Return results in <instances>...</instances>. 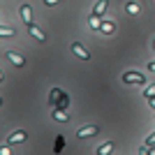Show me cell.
<instances>
[{
  "label": "cell",
  "mask_w": 155,
  "mask_h": 155,
  "mask_svg": "<svg viewBox=\"0 0 155 155\" xmlns=\"http://www.w3.org/2000/svg\"><path fill=\"white\" fill-rule=\"evenodd\" d=\"M0 155H12V148L9 146H0Z\"/></svg>",
  "instance_id": "obj_16"
},
{
  "label": "cell",
  "mask_w": 155,
  "mask_h": 155,
  "mask_svg": "<svg viewBox=\"0 0 155 155\" xmlns=\"http://www.w3.org/2000/svg\"><path fill=\"white\" fill-rule=\"evenodd\" d=\"M123 81L127 86H132V84H143V81H146V77H143V74H139V72H125L123 74Z\"/></svg>",
  "instance_id": "obj_3"
},
{
  "label": "cell",
  "mask_w": 155,
  "mask_h": 155,
  "mask_svg": "<svg viewBox=\"0 0 155 155\" xmlns=\"http://www.w3.org/2000/svg\"><path fill=\"white\" fill-rule=\"evenodd\" d=\"M0 107H2V97H0Z\"/></svg>",
  "instance_id": "obj_24"
},
{
  "label": "cell",
  "mask_w": 155,
  "mask_h": 155,
  "mask_svg": "<svg viewBox=\"0 0 155 155\" xmlns=\"http://www.w3.org/2000/svg\"><path fill=\"white\" fill-rule=\"evenodd\" d=\"M70 49H72V53H74L77 58H81V60H91V53H88V49H86V46H81L79 42H72Z\"/></svg>",
  "instance_id": "obj_2"
},
{
  "label": "cell",
  "mask_w": 155,
  "mask_h": 155,
  "mask_svg": "<svg viewBox=\"0 0 155 155\" xmlns=\"http://www.w3.org/2000/svg\"><path fill=\"white\" fill-rule=\"evenodd\" d=\"M16 32H14V28H7V26H0V37H14Z\"/></svg>",
  "instance_id": "obj_12"
},
{
  "label": "cell",
  "mask_w": 155,
  "mask_h": 155,
  "mask_svg": "<svg viewBox=\"0 0 155 155\" xmlns=\"http://www.w3.org/2000/svg\"><path fill=\"white\" fill-rule=\"evenodd\" d=\"M88 26H91L93 30H100V28H102V19H100V16H95V14H93V16H91V21H88Z\"/></svg>",
  "instance_id": "obj_11"
},
{
  "label": "cell",
  "mask_w": 155,
  "mask_h": 155,
  "mask_svg": "<svg viewBox=\"0 0 155 155\" xmlns=\"http://www.w3.org/2000/svg\"><path fill=\"white\" fill-rule=\"evenodd\" d=\"M148 104H150V107L155 109V97H150V100H148Z\"/></svg>",
  "instance_id": "obj_21"
},
{
  "label": "cell",
  "mask_w": 155,
  "mask_h": 155,
  "mask_svg": "<svg viewBox=\"0 0 155 155\" xmlns=\"http://www.w3.org/2000/svg\"><path fill=\"white\" fill-rule=\"evenodd\" d=\"M42 2H44V5H49V7H53V5H58L60 0H42Z\"/></svg>",
  "instance_id": "obj_18"
},
{
  "label": "cell",
  "mask_w": 155,
  "mask_h": 155,
  "mask_svg": "<svg viewBox=\"0 0 155 155\" xmlns=\"http://www.w3.org/2000/svg\"><path fill=\"white\" fill-rule=\"evenodd\" d=\"M21 19L26 21V23H30V21H32V9H30V5H21Z\"/></svg>",
  "instance_id": "obj_10"
},
{
  "label": "cell",
  "mask_w": 155,
  "mask_h": 155,
  "mask_svg": "<svg viewBox=\"0 0 155 155\" xmlns=\"http://www.w3.org/2000/svg\"><path fill=\"white\" fill-rule=\"evenodd\" d=\"M100 30H102L104 35H111V32H114V23H111V21H102V28H100Z\"/></svg>",
  "instance_id": "obj_13"
},
{
  "label": "cell",
  "mask_w": 155,
  "mask_h": 155,
  "mask_svg": "<svg viewBox=\"0 0 155 155\" xmlns=\"http://www.w3.org/2000/svg\"><path fill=\"white\" fill-rule=\"evenodd\" d=\"M5 56H7V60H9L14 67H26V58H23L21 53H16V51H7Z\"/></svg>",
  "instance_id": "obj_4"
},
{
  "label": "cell",
  "mask_w": 155,
  "mask_h": 155,
  "mask_svg": "<svg viewBox=\"0 0 155 155\" xmlns=\"http://www.w3.org/2000/svg\"><path fill=\"white\" fill-rule=\"evenodd\" d=\"M107 7H109V0H97L95 7H93V14H95V16H102V14L107 12Z\"/></svg>",
  "instance_id": "obj_7"
},
{
  "label": "cell",
  "mask_w": 155,
  "mask_h": 155,
  "mask_svg": "<svg viewBox=\"0 0 155 155\" xmlns=\"http://www.w3.org/2000/svg\"><path fill=\"white\" fill-rule=\"evenodd\" d=\"M28 139V132L26 130H16V132H12V134L7 137V146H14V143H23Z\"/></svg>",
  "instance_id": "obj_1"
},
{
  "label": "cell",
  "mask_w": 155,
  "mask_h": 155,
  "mask_svg": "<svg viewBox=\"0 0 155 155\" xmlns=\"http://www.w3.org/2000/svg\"><path fill=\"white\" fill-rule=\"evenodd\" d=\"M148 155H155V148H150V153H148Z\"/></svg>",
  "instance_id": "obj_22"
},
{
  "label": "cell",
  "mask_w": 155,
  "mask_h": 155,
  "mask_svg": "<svg viewBox=\"0 0 155 155\" xmlns=\"http://www.w3.org/2000/svg\"><path fill=\"white\" fill-rule=\"evenodd\" d=\"M125 9H127V14H137V12H141V7L137 5V2H127V7H125Z\"/></svg>",
  "instance_id": "obj_14"
},
{
  "label": "cell",
  "mask_w": 155,
  "mask_h": 155,
  "mask_svg": "<svg viewBox=\"0 0 155 155\" xmlns=\"http://www.w3.org/2000/svg\"><path fill=\"white\" fill-rule=\"evenodd\" d=\"M97 132H100V127H95V125H86V127H79L77 137H79V139H88V137H95Z\"/></svg>",
  "instance_id": "obj_5"
},
{
  "label": "cell",
  "mask_w": 155,
  "mask_h": 155,
  "mask_svg": "<svg viewBox=\"0 0 155 155\" xmlns=\"http://www.w3.org/2000/svg\"><path fill=\"white\" fill-rule=\"evenodd\" d=\"M26 26H28V32H30V35H32L35 39H37V42H46V35H44L42 30H39V28L35 26L32 21H30V23H26Z\"/></svg>",
  "instance_id": "obj_6"
},
{
  "label": "cell",
  "mask_w": 155,
  "mask_h": 155,
  "mask_svg": "<svg viewBox=\"0 0 155 155\" xmlns=\"http://www.w3.org/2000/svg\"><path fill=\"white\" fill-rule=\"evenodd\" d=\"M143 97H146V100H150V97H155V84H150L148 88L143 91Z\"/></svg>",
  "instance_id": "obj_15"
},
{
  "label": "cell",
  "mask_w": 155,
  "mask_h": 155,
  "mask_svg": "<svg viewBox=\"0 0 155 155\" xmlns=\"http://www.w3.org/2000/svg\"><path fill=\"white\" fill-rule=\"evenodd\" d=\"M2 79H5V77H2V72H0V84H2Z\"/></svg>",
  "instance_id": "obj_23"
},
{
  "label": "cell",
  "mask_w": 155,
  "mask_h": 155,
  "mask_svg": "<svg viewBox=\"0 0 155 155\" xmlns=\"http://www.w3.org/2000/svg\"><path fill=\"white\" fill-rule=\"evenodd\" d=\"M153 49H155V39H153Z\"/></svg>",
  "instance_id": "obj_25"
},
{
  "label": "cell",
  "mask_w": 155,
  "mask_h": 155,
  "mask_svg": "<svg viewBox=\"0 0 155 155\" xmlns=\"http://www.w3.org/2000/svg\"><path fill=\"white\" fill-rule=\"evenodd\" d=\"M148 70H150V72L155 74V60H150V63H148Z\"/></svg>",
  "instance_id": "obj_20"
},
{
  "label": "cell",
  "mask_w": 155,
  "mask_h": 155,
  "mask_svg": "<svg viewBox=\"0 0 155 155\" xmlns=\"http://www.w3.org/2000/svg\"><path fill=\"white\" fill-rule=\"evenodd\" d=\"M114 153V141H107L102 146H97V155H111Z\"/></svg>",
  "instance_id": "obj_9"
},
{
  "label": "cell",
  "mask_w": 155,
  "mask_h": 155,
  "mask_svg": "<svg viewBox=\"0 0 155 155\" xmlns=\"http://www.w3.org/2000/svg\"><path fill=\"white\" fill-rule=\"evenodd\" d=\"M143 146H155V132L148 137V139H146V143H143Z\"/></svg>",
  "instance_id": "obj_17"
},
{
  "label": "cell",
  "mask_w": 155,
  "mask_h": 155,
  "mask_svg": "<svg viewBox=\"0 0 155 155\" xmlns=\"http://www.w3.org/2000/svg\"><path fill=\"white\" fill-rule=\"evenodd\" d=\"M51 116H53V120H58V123H67V120H70V114L65 109H56Z\"/></svg>",
  "instance_id": "obj_8"
},
{
  "label": "cell",
  "mask_w": 155,
  "mask_h": 155,
  "mask_svg": "<svg viewBox=\"0 0 155 155\" xmlns=\"http://www.w3.org/2000/svg\"><path fill=\"white\" fill-rule=\"evenodd\" d=\"M139 155H148V146H143V148H139Z\"/></svg>",
  "instance_id": "obj_19"
}]
</instances>
